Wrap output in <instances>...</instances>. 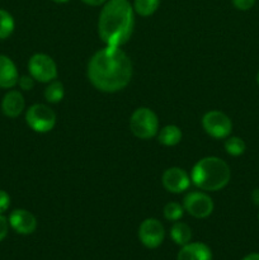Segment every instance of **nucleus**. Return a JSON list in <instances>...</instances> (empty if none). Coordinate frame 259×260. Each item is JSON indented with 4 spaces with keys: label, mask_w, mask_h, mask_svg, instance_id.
Here are the masks:
<instances>
[{
    "label": "nucleus",
    "mask_w": 259,
    "mask_h": 260,
    "mask_svg": "<svg viewBox=\"0 0 259 260\" xmlns=\"http://www.w3.org/2000/svg\"><path fill=\"white\" fill-rule=\"evenodd\" d=\"M251 201H253L254 205L259 206V188H256V189L251 192Z\"/></svg>",
    "instance_id": "bb28decb"
},
{
    "label": "nucleus",
    "mask_w": 259,
    "mask_h": 260,
    "mask_svg": "<svg viewBox=\"0 0 259 260\" xmlns=\"http://www.w3.org/2000/svg\"><path fill=\"white\" fill-rule=\"evenodd\" d=\"M35 79L30 75H23L19 76V80H18V85L22 90H32L33 86H35Z\"/></svg>",
    "instance_id": "4be33fe9"
},
{
    "label": "nucleus",
    "mask_w": 259,
    "mask_h": 260,
    "mask_svg": "<svg viewBox=\"0 0 259 260\" xmlns=\"http://www.w3.org/2000/svg\"><path fill=\"white\" fill-rule=\"evenodd\" d=\"M163 213H164V217L168 221L175 222V221H179L183 217V215H184V208H183V205H180V203L169 202L164 206Z\"/></svg>",
    "instance_id": "412c9836"
},
{
    "label": "nucleus",
    "mask_w": 259,
    "mask_h": 260,
    "mask_svg": "<svg viewBox=\"0 0 259 260\" xmlns=\"http://www.w3.org/2000/svg\"><path fill=\"white\" fill-rule=\"evenodd\" d=\"M9 221L4 215H0V241L4 240L9 231Z\"/></svg>",
    "instance_id": "393cba45"
},
{
    "label": "nucleus",
    "mask_w": 259,
    "mask_h": 260,
    "mask_svg": "<svg viewBox=\"0 0 259 260\" xmlns=\"http://www.w3.org/2000/svg\"><path fill=\"white\" fill-rule=\"evenodd\" d=\"M163 187L170 193L174 194H179V193L185 192L189 188L190 183V175L185 172L184 169L178 167L168 168L161 177Z\"/></svg>",
    "instance_id": "9d476101"
},
{
    "label": "nucleus",
    "mask_w": 259,
    "mask_h": 260,
    "mask_svg": "<svg viewBox=\"0 0 259 260\" xmlns=\"http://www.w3.org/2000/svg\"><path fill=\"white\" fill-rule=\"evenodd\" d=\"M177 260H212V251L203 243H188L178 251Z\"/></svg>",
    "instance_id": "ddd939ff"
},
{
    "label": "nucleus",
    "mask_w": 259,
    "mask_h": 260,
    "mask_svg": "<svg viewBox=\"0 0 259 260\" xmlns=\"http://www.w3.org/2000/svg\"><path fill=\"white\" fill-rule=\"evenodd\" d=\"M170 238L177 245L183 246L185 244L190 243L192 239V230L189 226L182 221H175L170 229Z\"/></svg>",
    "instance_id": "dca6fc26"
},
{
    "label": "nucleus",
    "mask_w": 259,
    "mask_h": 260,
    "mask_svg": "<svg viewBox=\"0 0 259 260\" xmlns=\"http://www.w3.org/2000/svg\"><path fill=\"white\" fill-rule=\"evenodd\" d=\"M15 22L8 10L0 9V40H7L14 32Z\"/></svg>",
    "instance_id": "6ab92c4d"
},
{
    "label": "nucleus",
    "mask_w": 259,
    "mask_h": 260,
    "mask_svg": "<svg viewBox=\"0 0 259 260\" xmlns=\"http://www.w3.org/2000/svg\"><path fill=\"white\" fill-rule=\"evenodd\" d=\"M233 2V5L238 10H241V12H246V10L251 9L255 4L256 0H231Z\"/></svg>",
    "instance_id": "5701e85b"
},
{
    "label": "nucleus",
    "mask_w": 259,
    "mask_h": 260,
    "mask_svg": "<svg viewBox=\"0 0 259 260\" xmlns=\"http://www.w3.org/2000/svg\"><path fill=\"white\" fill-rule=\"evenodd\" d=\"M81 2L90 7H99V5H103L107 0H81Z\"/></svg>",
    "instance_id": "a878e982"
},
{
    "label": "nucleus",
    "mask_w": 259,
    "mask_h": 260,
    "mask_svg": "<svg viewBox=\"0 0 259 260\" xmlns=\"http://www.w3.org/2000/svg\"><path fill=\"white\" fill-rule=\"evenodd\" d=\"M53 3H57V4H63V3H68L69 0H52Z\"/></svg>",
    "instance_id": "c85d7f7f"
},
{
    "label": "nucleus",
    "mask_w": 259,
    "mask_h": 260,
    "mask_svg": "<svg viewBox=\"0 0 259 260\" xmlns=\"http://www.w3.org/2000/svg\"><path fill=\"white\" fill-rule=\"evenodd\" d=\"M130 129L140 140H150L159 132V119L156 113L146 107H140L130 118Z\"/></svg>",
    "instance_id": "20e7f679"
},
{
    "label": "nucleus",
    "mask_w": 259,
    "mask_h": 260,
    "mask_svg": "<svg viewBox=\"0 0 259 260\" xmlns=\"http://www.w3.org/2000/svg\"><path fill=\"white\" fill-rule=\"evenodd\" d=\"M165 230L163 223L157 218L150 217L141 222L139 228V239L142 245L147 249H156L163 244Z\"/></svg>",
    "instance_id": "1a4fd4ad"
},
{
    "label": "nucleus",
    "mask_w": 259,
    "mask_h": 260,
    "mask_svg": "<svg viewBox=\"0 0 259 260\" xmlns=\"http://www.w3.org/2000/svg\"><path fill=\"white\" fill-rule=\"evenodd\" d=\"M56 113L46 104H33L27 109L25 122L28 127L38 134H47L56 126Z\"/></svg>",
    "instance_id": "39448f33"
},
{
    "label": "nucleus",
    "mask_w": 259,
    "mask_h": 260,
    "mask_svg": "<svg viewBox=\"0 0 259 260\" xmlns=\"http://www.w3.org/2000/svg\"><path fill=\"white\" fill-rule=\"evenodd\" d=\"M231 179L230 167L217 156H206L198 160L190 172L193 184L205 192L223 189Z\"/></svg>",
    "instance_id": "7ed1b4c3"
},
{
    "label": "nucleus",
    "mask_w": 259,
    "mask_h": 260,
    "mask_svg": "<svg viewBox=\"0 0 259 260\" xmlns=\"http://www.w3.org/2000/svg\"><path fill=\"white\" fill-rule=\"evenodd\" d=\"M225 150L229 155L231 156H240L245 152L246 145L243 139L238 136H229L225 140Z\"/></svg>",
    "instance_id": "aec40b11"
},
{
    "label": "nucleus",
    "mask_w": 259,
    "mask_h": 260,
    "mask_svg": "<svg viewBox=\"0 0 259 260\" xmlns=\"http://www.w3.org/2000/svg\"><path fill=\"white\" fill-rule=\"evenodd\" d=\"M19 80V74L15 63L10 57L0 55V88L12 89Z\"/></svg>",
    "instance_id": "f8f14e48"
},
{
    "label": "nucleus",
    "mask_w": 259,
    "mask_h": 260,
    "mask_svg": "<svg viewBox=\"0 0 259 260\" xmlns=\"http://www.w3.org/2000/svg\"><path fill=\"white\" fill-rule=\"evenodd\" d=\"M202 127L208 136L213 139H226L233 131L230 117L221 111H210L202 117Z\"/></svg>",
    "instance_id": "0eeeda50"
},
{
    "label": "nucleus",
    "mask_w": 259,
    "mask_h": 260,
    "mask_svg": "<svg viewBox=\"0 0 259 260\" xmlns=\"http://www.w3.org/2000/svg\"><path fill=\"white\" fill-rule=\"evenodd\" d=\"M241 260H259V253H251L248 254L246 256H244Z\"/></svg>",
    "instance_id": "cd10ccee"
},
{
    "label": "nucleus",
    "mask_w": 259,
    "mask_h": 260,
    "mask_svg": "<svg viewBox=\"0 0 259 260\" xmlns=\"http://www.w3.org/2000/svg\"><path fill=\"white\" fill-rule=\"evenodd\" d=\"M183 208L195 218H207L212 215L213 201L205 192H189L183 200Z\"/></svg>",
    "instance_id": "6e6552de"
},
{
    "label": "nucleus",
    "mask_w": 259,
    "mask_h": 260,
    "mask_svg": "<svg viewBox=\"0 0 259 260\" xmlns=\"http://www.w3.org/2000/svg\"><path fill=\"white\" fill-rule=\"evenodd\" d=\"M9 226L20 235H30L37 229V218L32 212L23 208H17L9 215Z\"/></svg>",
    "instance_id": "9b49d317"
},
{
    "label": "nucleus",
    "mask_w": 259,
    "mask_h": 260,
    "mask_svg": "<svg viewBox=\"0 0 259 260\" xmlns=\"http://www.w3.org/2000/svg\"><path fill=\"white\" fill-rule=\"evenodd\" d=\"M25 102L22 93L18 90H9L4 95L2 102V111L9 118H15L20 116L24 111Z\"/></svg>",
    "instance_id": "4468645a"
},
{
    "label": "nucleus",
    "mask_w": 259,
    "mask_h": 260,
    "mask_svg": "<svg viewBox=\"0 0 259 260\" xmlns=\"http://www.w3.org/2000/svg\"><path fill=\"white\" fill-rule=\"evenodd\" d=\"M131 58L122 48L106 46L91 56L88 63V79L94 88L103 93L123 90L132 79Z\"/></svg>",
    "instance_id": "f257e3e1"
},
{
    "label": "nucleus",
    "mask_w": 259,
    "mask_h": 260,
    "mask_svg": "<svg viewBox=\"0 0 259 260\" xmlns=\"http://www.w3.org/2000/svg\"><path fill=\"white\" fill-rule=\"evenodd\" d=\"M182 129L175 124H168L157 132V140L164 146H175L182 141Z\"/></svg>",
    "instance_id": "2eb2a0df"
},
{
    "label": "nucleus",
    "mask_w": 259,
    "mask_h": 260,
    "mask_svg": "<svg viewBox=\"0 0 259 260\" xmlns=\"http://www.w3.org/2000/svg\"><path fill=\"white\" fill-rule=\"evenodd\" d=\"M134 10L141 17H150L154 14L160 7V0H135Z\"/></svg>",
    "instance_id": "a211bd4d"
},
{
    "label": "nucleus",
    "mask_w": 259,
    "mask_h": 260,
    "mask_svg": "<svg viewBox=\"0 0 259 260\" xmlns=\"http://www.w3.org/2000/svg\"><path fill=\"white\" fill-rule=\"evenodd\" d=\"M10 207V196L5 190L0 189V215L7 212Z\"/></svg>",
    "instance_id": "b1692460"
},
{
    "label": "nucleus",
    "mask_w": 259,
    "mask_h": 260,
    "mask_svg": "<svg viewBox=\"0 0 259 260\" xmlns=\"http://www.w3.org/2000/svg\"><path fill=\"white\" fill-rule=\"evenodd\" d=\"M135 10L128 0H107L98 19V33L106 46L121 47L134 33Z\"/></svg>",
    "instance_id": "f03ea898"
},
{
    "label": "nucleus",
    "mask_w": 259,
    "mask_h": 260,
    "mask_svg": "<svg viewBox=\"0 0 259 260\" xmlns=\"http://www.w3.org/2000/svg\"><path fill=\"white\" fill-rule=\"evenodd\" d=\"M256 83L259 84V71H258V73H256Z\"/></svg>",
    "instance_id": "c756f323"
},
{
    "label": "nucleus",
    "mask_w": 259,
    "mask_h": 260,
    "mask_svg": "<svg viewBox=\"0 0 259 260\" xmlns=\"http://www.w3.org/2000/svg\"><path fill=\"white\" fill-rule=\"evenodd\" d=\"M43 96L48 103H60L65 96V88H63L62 83L58 80H52L48 83L47 88L43 91Z\"/></svg>",
    "instance_id": "f3484780"
},
{
    "label": "nucleus",
    "mask_w": 259,
    "mask_h": 260,
    "mask_svg": "<svg viewBox=\"0 0 259 260\" xmlns=\"http://www.w3.org/2000/svg\"><path fill=\"white\" fill-rule=\"evenodd\" d=\"M28 71L38 83H51L57 78V65L46 53H35L28 61Z\"/></svg>",
    "instance_id": "423d86ee"
}]
</instances>
